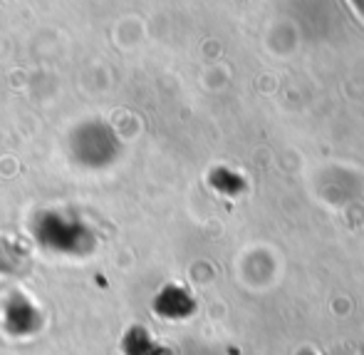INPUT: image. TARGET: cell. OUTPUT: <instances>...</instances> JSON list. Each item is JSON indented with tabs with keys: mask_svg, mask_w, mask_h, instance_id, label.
<instances>
[{
	"mask_svg": "<svg viewBox=\"0 0 364 355\" xmlns=\"http://www.w3.org/2000/svg\"><path fill=\"white\" fill-rule=\"evenodd\" d=\"M352 3L357 5V10H360V13L364 15V0H352Z\"/></svg>",
	"mask_w": 364,
	"mask_h": 355,
	"instance_id": "1",
	"label": "cell"
}]
</instances>
